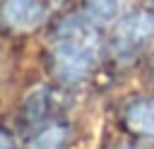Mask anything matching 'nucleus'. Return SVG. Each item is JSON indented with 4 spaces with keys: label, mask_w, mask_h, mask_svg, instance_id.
I'll use <instances>...</instances> for the list:
<instances>
[{
    "label": "nucleus",
    "mask_w": 154,
    "mask_h": 149,
    "mask_svg": "<svg viewBox=\"0 0 154 149\" xmlns=\"http://www.w3.org/2000/svg\"><path fill=\"white\" fill-rule=\"evenodd\" d=\"M99 53V34L87 17H67L55 38L53 60L55 70L63 79L77 82L89 74L91 65L96 62Z\"/></svg>",
    "instance_id": "f257e3e1"
},
{
    "label": "nucleus",
    "mask_w": 154,
    "mask_h": 149,
    "mask_svg": "<svg viewBox=\"0 0 154 149\" xmlns=\"http://www.w3.org/2000/svg\"><path fill=\"white\" fill-rule=\"evenodd\" d=\"M125 123L132 132L154 137V99H144L132 103L125 111Z\"/></svg>",
    "instance_id": "20e7f679"
},
{
    "label": "nucleus",
    "mask_w": 154,
    "mask_h": 149,
    "mask_svg": "<svg viewBox=\"0 0 154 149\" xmlns=\"http://www.w3.org/2000/svg\"><path fill=\"white\" fill-rule=\"evenodd\" d=\"M118 12H120L118 0H87V19L91 22L108 24L118 17Z\"/></svg>",
    "instance_id": "39448f33"
},
{
    "label": "nucleus",
    "mask_w": 154,
    "mask_h": 149,
    "mask_svg": "<svg viewBox=\"0 0 154 149\" xmlns=\"http://www.w3.org/2000/svg\"><path fill=\"white\" fill-rule=\"evenodd\" d=\"M118 149H135V147H118Z\"/></svg>",
    "instance_id": "6e6552de"
},
{
    "label": "nucleus",
    "mask_w": 154,
    "mask_h": 149,
    "mask_svg": "<svg viewBox=\"0 0 154 149\" xmlns=\"http://www.w3.org/2000/svg\"><path fill=\"white\" fill-rule=\"evenodd\" d=\"M154 36V12L152 14H130L128 19H123L120 29H118V43L120 48H137L142 43H147Z\"/></svg>",
    "instance_id": "7ed1b4c3"
},
{
    "label": "nucleus",
    "mask_w": 154,
    "mask_h": 149,
    "mask_svg": "<svg viewBox=\"0 0 154 149\" xmlns=\"http://www.w3.org/2000/svg\"><path fill=\"white\" fill-rule=\"evenodd\" d=\"M46 17L41 0H2V19L19 31L36 29Z\"/></svg>",
    "instance_id": "f03ea898"
},
{
    "label": "nucleus",
    "mask_w": 154,
    "mask_h": 149,
    "mask_svg": "<svg viewBox=\"0 0 154 149\" xmlns=\"http://www.w3.org/2000/svg\"><path fill=\"white\" fill-rule=\"evenodd\" d=\"M63 139H65V130L58 127V125H53V127H48V130L41 132V137L36 139V144L41 149H58L63 144Z\"/></svg>",
    "instance_id": "423d86ee"
},
{
    "label": "nucleus",
    "mask_w": 154,
    "mask_h": 149,
    "mask_svg": "<svg viewBox=\"0 0 154 149\" xmlns=\"http://www.w3.org/2000/svg\"><path fill=\"white\" fill-rule=\"evenodd\" d=\"M0 149H12V144H10V139L5 135H0Z\"/></svg>",
    "instance_id": "0eeeda50"
}]
</instances>
